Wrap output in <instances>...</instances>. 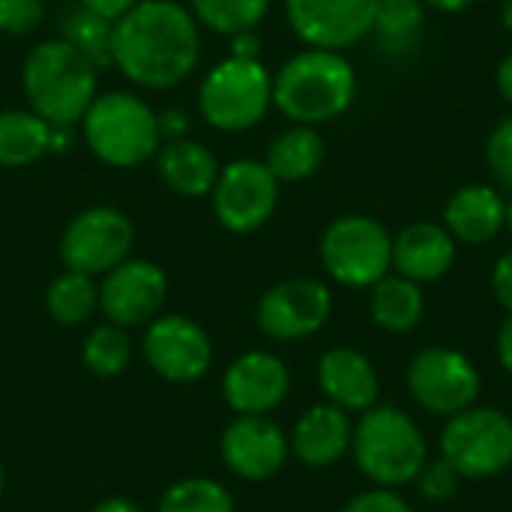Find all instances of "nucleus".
Masks as SVG:
<instances>
[{
  "mask_svg": "<svg viewBox=\"0 0 512 512\" xmlns=\"http://www.w3.org/2000/svg\"><path fill=\"white\" fill-rule=\"evenodd\" d=\"M198 57V21L177 0H141L114 21V66L138 87H177L195 72Z\"/></svg>",
  "mask_w": 512,
  "mask_h": 512,
  "instance_id": "obj_1",
  "label": "nucleus"
},
{
  "mask_svg": "<svg viewBox=\"0 0 512 512\" xmlns=\"http://www.w3.org/2000/svg\"><path fill=\"white\" fill-rule=\"evenodd\" d=\"M357 96V72L330 48L294 54L273 78V105L300 126H321L342 117Z\"/></svg>",
  "mask_w": 512,
  "mask_h": 512,
  "instance_id": "obj_2",
  "label": "nucleus"
},
{
  "mask_svg": "<svg viewBox=\"0 0 512 512\" xmlns=\"http://www.w3.org/2000/svg\"><path fill=\"white\" fill-rule=\"evenodd\" d=\"M96 66L78 54L66 39H45L33 45L21 66L24 96L51 126H75L96 99Z\"/></svg>",
  "mask_w": 512,
  "mask_h": 512,
  "instance_id": "obj_3",
  "label": "nucleus"
},
{
  "mask_svg": "<svg viewBox=\"0 0 512 512\" xmlns=\"http://www.w3.org/2000/svg\"><path fill=\"white\" fill-rule=\"evenodd\" d=\"M354 465L381 489H402L417 480L429 462V444L411 414L393 405H375L360 414L351 435Z\"/></svg>",
  "mask_w": 512,
  "mask_h": 512,
  "instance_id": "obj_4",
  "label": "nucleus"
},
{
  "mask_svg": "<svg viewBox=\"0 0 512 512\" xmlns=\"http://www.w3.org/2000/svg\"><path fill=\"white\" fill-rule=\"evenodd\" d=\"M87 150L111 168H135L162 147L156 111L135 93L114 90L90 102L81 117Z\"/></svg>",
  "mask_w": 512,
  "mask_h": 512,
  "instance_id": "obj_5",
  "label": "nucleus"
},
{
  "mask_svg": "<svg viewBox=\"0 0 512 512\" xmlns=\"http://www.w3.org/2000/svg\"><path fill=\"white\" fill-rule=\"evenodd\" d=\"M273 105V75L261 60L225 57L198 87V111L219 132H246L264 120Z\"/></svg>",
  "mask_w": 512,
  "mask_h": 512,
  "instance_id": "obj_6",
  "label": "nucleus"
},
{
  "mask_svg": "<svg viewBox=\"0 0 512 512\" xmlns=\"http://www.w3.org/2000/svg\"><path fill=\"white\" fill-rule=\"evenodd\" d=\"M438 447L462 480L498 477L512 468V417L501 408L471 405L447 417Z\"/></svg>",
  "mask_w": 512,
  "mask_h": 512,
  "instance_id": "obj_7",
  "label": "nucleus"
},
{
  "mask_svg": "<svg viewBox=\"0 0 512 512\" xmlns=\"http://www.w3.org/2000/svg\"><path fill=\"white\" fill-rule=\"evenodd\" d=\"M321 264L345 288H372L393 267V237L372 216H339L321 237Z\"/></svg>",
  "mask_w": 512,
  "mask_h": 512,
  "instance_id": "obj_8",
  "label": "nucleus"
},
{
  "mask_svg": "<svg viewBox=\"0 0 512 512\" xmlns=\"http://www.w3.org/2000/svg\"><path fill=\"white\" fill-rule=\"evenodd\" d=\"M405 384L411 399L435 417H453L471 405H477L483 378L471 357L456 348L432 345L411 357Z\"/></svg>",
  "mask_w": 512,
  "mask_h": 512,
  "instance_id": "obj_9",
  "label": "nucleus"
},
{
  "mask_svg": "<svg viewBox=\"0 0 512 512\" xmlns=\"http://www.w3.org/2000/svg\"><path fill=\"white\" fill-rule=\"evenodd\" d=\"M135 228L117 207H87L75 213L60 234V261L66 270L105 276L132 252Z\"/></svg>",
  "mask_w": 512,
  "mask_h": 512,
  "instance_id": "obj_10",
  "label": "nucleus"
},
{
  "mask_svg": "<svg viewBox=\"0 0 512 512\" xmlns=\"http://www.w3.org/2000/svg\"><path fill=\"white\" fill-rule=\"evenodd\" d=\"M216 222L231 234H252L270 222L279 204V180L258 159H234L219 168L210 192Z\"/></svg>",
  "mask_w": 512,
  "mask_h": 512,
  "instance_id": "obj_11",
  "label": "nucleus"
},
{
  "mask_svg": "<svg viewBox=\"0 0 512 512\" xmlns=\"http://www.w3.org/2000/svg\"><path fill=\"white\" fill-rule=\"evenodd\" d=\"M333 312V294L321 279H285L258 300V330L276 342H297L315 336Z\"/></svg>",
  "mask_w": 512,
  "mask_h": 512,
  "instance_id": "obj_12",
  "label": "nucleus"
},
{
  "mask_svg": "<svg viewBox=\"0 0 512 512\" xmlns=\"http://www.w3.org/2000/svg\"><path fill=\"white\" fill-rule=\"evenodd\" d=\"M144 360L162 381L192 384L210 372L213 342L186 315H156L144 330Z\"/></svg>",
  "mask_w": 512,
  "mask_h": 512,
  "instance_id": "obj_13",
  "label": "nucleus"
},
{
  "mask_svg": "<svg viewBox=\"0 0 512 512\" xmlns=\"http://www.w3.org/2000/svg\"><path fill=\"white\" fill-rule=\"evenodd\" d=\"M165 300L168 276L159 264L144 258H126L99 282V312L123 330L150 324L162 315Z\"/></svg>",
  "mask_w": 512,
  "mask_h": 512,
  "instance_id": "obj_14",
  "label": "nucleus"
},
{
  "mask_svg": "<svg viewBox=\"0 0 512 512\" xmlns=\"http://www.w3.org/2000/svg\"><path fill=\"white\" fill-rule=\"evenodd\" d=\"M219 453L234 477L264 483L285 468L291 447L288 435L276 420H270V414H237L222 432Z\"/></svg>",
  "mask_w": 512,
  "mask_h": 512,
  "instance_id": "obj_15",
  "label": "nucleus"
},
{
  "mask_svg": "<svg viewBox=\"0 0 512 512\" xmlns=\"http://www.w3.org/2000/svg\"><path fill=\"white\" fill-rule=\"evenodd\" d=\"M285 15L309 48L342 51L372 33L375 0H285Z\"/></svg>",
  "mask_w": 512,
  "mask_h": 512,
  "instance_id": "obj_16",
  "label": "nucleus"
},
{
  "mask_svg": "<svg viewBox=\"0 0 512 512\" xmlns=\"http://www.w3.org/2000/svg\"><path fill=\"white\" fill-rule=\"evenodd\" d=\"M291 393V372L270 351L240 354L222 375V396L234 414H270Z\"/></svg>",
  "mask_w": 512,
  "mask_h": 512,
  "instance_id": "obj_17",
  "label": "nucleus"
},
{
  "mask_svg": "<svg viewBox=\"0 0 512 512\" xmlns=\"http://www.w3.org/2000/svg\"><path fill=\"white\" fill-rule=\"evenodd\" d=\"M318 387L330 405L348 414H363L375 408L381 396V378L375 363L360 348L351 345H336L321 354Z\"/></svg>",
  "mask_w": 512,
  "mask_h": 512,
  "instance_id": "obj_18",
  "label": "nucleus"
},
{
  "mask_svg": "<svg viewBox=\"0 0 512 512\" xmlns=\"http://www.w3.org/2000/svg\"><path fill=\"white\" fill-rule=\"evenodd\" d=\"M351 435H354V426L348 420V411L330 402H321V405H312L294 423L288 435V447L300 465L312 471H324L345 459V453L351 450Z\"/></svg>",
  "mask_w": 512,
  "mask_h": 512,
  "instance_id": "obj_19",
  "label": "nucleus"
},
{
  "mask_svg": "<svg viewBox=\"0 0 512 512\" xmlns=\"http://www.w3.org/2000/svg\"><path fill=\"white\" fill-rule=\"evenodd\" d=\"M456 261V240L438 222H414L393 240V267L399 276L426 285L450 273Z\"/></svg>",
  "mask_w": 512,
  "mask_h": 512,
  "instance_id": "obj_20",
  "label": "nucleus"
},
{
  "mask_svg": "<svg viewBox=\"0 0 512 512\" xmlns=\"http://www.w3.org/2000/svg\"><path fill=\"white\" fill-rule=\"evenodd\" d=\"M507 225V201L489 183H471L450 195L444 207V228L456 243L483 246Z\"/></svg>",
  "mask_w": 512,
  "mask_h": 512,
  "instance_id": "obj_21",
  "label": "nucleus"
},
{
  "mask_svg": "<svg viewBox=\"0 0 512 512\" xmlns=\"http://www.w3.org/2000/svg\"><path fill=\"white\" fill-rule=\"evenodd\" d=\"M219 159L210 147L192 138L168 141L156 150V171L159 180L183 195V198H204L213 192L216 177H219Z\"/></svg>",
  "mask_w": 512,
  "mask_h": 512,
  "instance_id": "obj_22",
  "label": "nucleus"
},
{
  "mask_svg": "<svg viewBox=\"0 0 512 512\" xmlns=\"http://www.w3.org/2000/svg\"><path fill=\"white\" fill-rule=\"evenodd\" d=\"M426 312V297H423V285L405 279V276H384L381 282L372 285V297H369V315L375 321V327H381L384 333L402 336L411 333Z\"/></svg>",
  "mask_w": 512,
  "mask_h": 512,
  "instance_id": "obj_23",
  "label": "nucleus"
},
{
  "mask_svg": "<svg viewBox=\"0 0 512 512\" xmlns=\"http://www.w3.org/2000/svg\"><path fill=\"white\" fill-rule=\"evenodd\" d=\"M324 138L315 126H300L294 123L282 135L273 138L264 165L273 171L279 183H300L312 177L321 162H324Z\"/></svg>",
  "mask_w": 512,
  "mask_h": 512,
  "instance_id": "obj_24",
  "label": "nucleus"
},
{
  "mask_svg": "<svg viewBox=\"0 0 512 512\" xmlns=\"http://www.w3.org/2000/svg\"><path fill=\"white\" fill-rule=\"evenodd\" d=\"M48 135L51 123L36 111H0V168H24L48 156Z\"/></svg>",
  "mask_w": 512,
  "mask_h": 512,
  "instance_id": "obj_25",
  "label": "nucleus"
},
{
  "mask_svg": "<svg viewBox=\"0 0 512 512\" xmlns=\"http://www.w3.org/2000/svg\"><path fill=\"white\" fill-rule=\"evenodd\" d=\"M45 309L60 327L87 324L99 309V285L87 273L63 270L60 276L51 279L45 291Z\"/></svg>",
  "mask_w": 512,
  "mask_h": 512,
  "instance_id": "obj_26",
  "label": "nucleus"
},
{
  "mask_svg": "<svg viewBox=\"0 0 512 512\" xmlns=\"http://www.w3.org/2000/svg\"><path fill=\"white\" fill-rule=\"evenodd\" d=\"M426 21L423 0H375L372 33L390 54H405L417 45Z\"/></svg>",
  "mask_w": 512,
  "mask_h": 512,
  "instance_id": "obj_27",
  "label": "nucleus"
},
{
  "mask_svg": "<svg viewBox=\"0 0 512 512\" xmlns=\"http://www.w3.org/2000/svg\"><path fill=\"white\" fill-rule=\"evenodd\" d=\"M60 39H66L78 54H84L96 69L114 66V21L84 9L81 3L63 15Z\"/></svg>",
  "mask_w": 512,
  "mask_h": 512,
  "instance_id": "obj_28",
  "label": "nucleus"
},
{
  "mask_svg": "<svg viewBox=\"0 0 512 512\" xmlns=\"http://www.w3.org/2000/svg\"><path fill=\"white\" fill-rule=\"evenodd\" d=\"M132 360V342L123 327L117 324H99L93 327L81 342V363L96 378H117L126 372Z\"/></svg>",
  "mask_w": 512,
  "mask_h": 512,
  "instance_id": "obj_29",
  "label": "nucleus"
},
{
  "mask_svg": "<svg viewBox=\"0 0 512 512\" xmlns=\"http://www.w3.org/2000/svg\"><path fill=\"white\" fill-rule=\"evenodd\" d=\"M156 512H237V504L222 483L210 477H186L162 492Z\"/></svg>",
  "mask_w": 512,
  "mask_h": 512,
  "instance_id": "obj_30",
  "label": "nucleus"
},
{
  "mask_svg": "<svg viewBox=\"0 0 512 512\" xmlns=\"http://www.w3.org/2000/svg\"><path fill=\"white\" fill-rule=\"evenodd\" d=\"M192 15L213 33L234 36L240 30H255L267 15L270 0H192Z\"/></svg>",
  "mask_w": 512,
  "mask_h": 512,
  "instance_id": "obj_31",
  "label": "nucleus"
},
{
  "mask_svg": "<svg viewBox=\"0 0 512 512\" xmlns=\"http://www.w3.org/2000/svg\"><path fill=\"white\" fill-rule=\"evenodd\" d=\"M414 486H417L420 498H426V501H432V504H444V501H450V498L459 492L462 474H459L444 456H438V459H429V462L423 465V471L417 474Z\"/></svg>",
  "mask_w": 512,
  "mask_h": 512,
  "instance_id": "obj_32",
  "label": "nucleus"
},
{
  "mask_svg": "<svg viewBox=\"0 0 512 512\" xmlns=\"http://www.w3.org/2000/svg\"><path fill=\"white\" fill-rule=\"evenodd\" d=\"M45 18L42 0H0V33L6 36H27Z\"/></svg>",
  "mask_w": 512,
  "mask_h": 512,
  "instance_id": "obj_33",
  "label": "nucleus"
},
{
  "mask_svg": "<svg viewBox=\"0 0 512 512\" xmlns=\"http://www.w3.org/2000/svg\"><path fill=\"white\" fill-rule=\"evenodd\" d=\"M486 162L492 168V174L498 177L501 186L512 189V117H504L489 141H486Z\"/></svg>",
  "mask_w": 512,
  "mask_h": 512,
  "instance_id": "obj_34",
  "label": "nucleus"
},
{
  "mask_svg": "<svg viewBox=\"0 0 512 512\" xmlns=\"http://www.w3.org/2000/svg\"><path fill=\"white\" fill-rule=\"evenodd\" d=\"M339 512H414V507L396 492V489H369V492H360L354 495L345 507Z\"/></svg>",
  "mask_w": 512,
  "mask_h": 512,
  "instance_id": "obj_35",
  "label": "nucleus"
},
{
  "mask_svg": "<svg viewBox=\"0 0 512 512\" xmlns=\"http://www.w3.org/2000/svg\"><path fill=\"white\" fill-rule=\"evenodd\" d=\"M489 285H492L495 300L512 315V252H504V255L495 261L492 276H489Z\"/></svg>",
  "mask_w": 512,
  "mask_h": 512,
  "instance_id": "obj_36",
  "label": "nucleus"
},
{
  "mask_svg": "<svg viewBox=\"0 0 512 512\" xmlns=\"http://www.w3.org/2000/svg\"><path fill=\"white\" fill-rule=\"evenodd\" d=\"M156 126H159V138L162 144L168 141H180V138H189V114L180 111V108H165L156 114Z\"/></svg>",
  "mask_w": 512,
  "mask_h": 512,
  "instance_id": "obj_37",
  "label": "nucleus"
},
{
  "mask_svg": "<svg viewBox=\"0 0 512 512\" xmlns=\"http://www.w3.org/2000/svg\"><path fill=\"white\" fill-rule=\"evenodd\" d=\"M78 3H81L84 9H90V12L108 18V21H117V18H123L129 9H135L141 0H78Z\"/></svg>",
  "mask_w": 512,
  "mask_h": 512,
  "instance_id": "obj_38",
  "label": "nucleus"
},
{
  "mask_svg": "<svg viewBox=\"0 0 512 512\" xmlns=\"http://www.w3.org/2000/svg\"><path fill=\"white\" fill-rule=\"evenodd\" d=\"M261 54V39L255 30H240L231 36V57H243V60H258Z\"/></svg>",
  "mask_w": 512,
  "mask_h": 512,
  "instance_id": "obj_39",
  "label": "nucleus"
},
{
  "mask_svg": "<svg viewBox=\"0 0 512 512\" xmlns=\"http://www.w3.org/2000/svg\"><path fill=\"white\" fill-rule=\"evenodd\" d=\"M75 144V129L72 126H51L48 135V156H60Z\"/></svg>",
  "mask_w": 512,
  "mask_h": 512,
  "instance_id": "obj_40",
  "label": "nucleus"
},
{
  "mask_svg": "<svg viewBox=\"0 0 512 512\" xmlns=\"http://www.w3.org/2000/svg\"><path fill=\"white\" fill-rule=\"evenodd\" d=\"M498 360H501V369L512 378V315L498 330Z\"/></svg>",
  "mask_w": 512,
  "mask_h": 512,
  "instance_id": "obj_41",
  "label": "nucleus"
},
{
  "mask_svg": "<svg viewBox=\"0 0 512 512\" xmlns=\"http://www.w3.org/2000/svg\"><path fill=\"white\" fill-rule=\"evenodd\" d=\"M90 512H144L135 501H129V498H105V501H99L96 507Z\"/></svg>",
  "mask_w": 512,
  "mask_h": 512,
  "instance_id": "obj_42",
  "label": "nucleus"
},
{
  "mask_svg": "<svg viewBox=\"0 0 512 512\" xmlns=\"http://www.w3.org/2000/svg\"><path fill=\"white\" fill-rule=\"evenodd\" d=\"M498 90H501V96L512 105V51L501 60V66H498Z\"/></svg>",
  "mask_w": 512,
  "mask_h": 512,
  "instance_id": "obj_43",
  "label": "nucleus"
},
{
  "mask_svg": "<svg viewBox=\"0 0 512 512\" xmlns=\"http://www.w3.org/2000/svg\"><path fill=\"white\" fill-rule=\"evenodd\" d=\"M426 6H432V9H438V12H462V9H468L474 0H423Z\"/></svg>",
  "mask_w": 512,
  "mask_h": 512,
  "instance_id": "obj_44",
  "label": "nucleus"
},
{
  "mask_svg": "<svg viewBox=\"0 0 512 512\" xmlns=\"http://www.w3.org/2000/svg\"><path fill=\"white\" fill-rule=\"evenodd\" d=\"M501 24L512 33V0H501Z\"/></svg>",
  "mask_w": 512,
  "mask_h": 512,
  "instance_id": "obj_45",
  "label": "nucleus"
},
{
  "mask_svg": "<svg viewBox=\"0 0 512 512\" xmlns=\"http://www.w3.org/2000/svg\"><path fill=\"white\" fill-rule=\"evenodd\" d=\"M3 486H6V471H3V459H0V495H3Z\"/></svg>",
  "mask_w": 512,
  "mask_h": 512,
  "instance_id": "obj_46",
  "label": "nucleus"
},
{
  "mask_svg": "<svg viewBox=\"0 0 512 512\" xmlns=\"http://www.w3.org/2000/svg\"><path fill=\"white\" fill-rule=\"evenodd\" d=\"M507 228L512 231V198H510V204H507Z\"/></svg>",
  "mask_w": 512,
  "mask_h": 512,
  "instance_id": "obj_47",
  "label": "nucleus"
}]
</instances>
